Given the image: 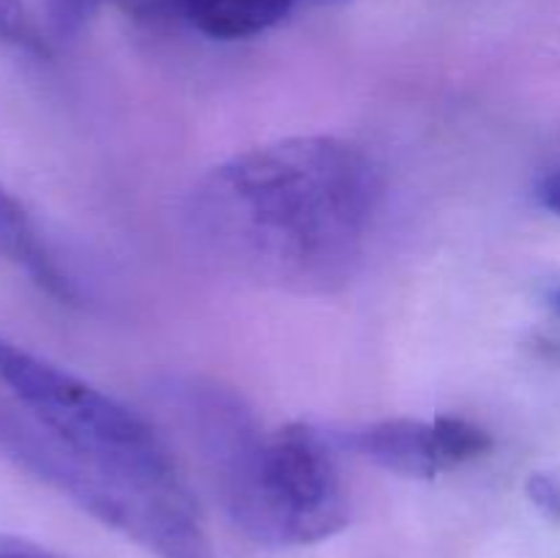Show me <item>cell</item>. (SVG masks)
Listing matches in <instances>:
<instances>
[{"label": "cell", "instance_id": "obj_1", "mask_svg": "<svg viewBox=\"0 0 560 558\" xmlns=\"http://www.w3.org/2000/svg\"><path fill=\"white\" fill-rule=\"evenodd\" d=\"M381 173L355 142L288 137L235 153L197 181L186 206L217 268L293 295L342 290L364 260Z\"/></svg>", "mask_w": 560, "mask_h": 558}, {"label": "cell", "instance_id": "obj_2", "mask_svg": "<svg viewBox=\"0 0 560 558\" xmlns=\"http://www.w3.org/2000/svg\"><path fill=\"white\" fill-rule=\"evenodd\" d=\"M235 528L266 547H306L350 523L331 443L304 421L266 432L255 416L224 425L200 452Z\"/></svg>", "mask_w": 560, "mask_h": 558}, {"label": "cell", "instance_id": "obj_3", "mask_svg": "<svg viewBox=\"0 0 560 558\" xmlns=\"http://www.w3.org/2000/svg\"><path fill=\"white\" fill-rule=\"evenodd\" d=\"M0 386L36 425L104 474L151 496L195 501L164 438L93 383L0 337Z\"/></svg>", "mask_w": 560, "mask_h": 558}, {"label": "cell", "instance_id": "obj_4", "mask_svg": "<svg viewBox=\"0 0 560 558\" xmlns=\"http://www.w3.org/2000/svg\"><path fill=\"white\" fill-rule=\"evenodd\" d=\"M0 457L151 556L217 558L197 501H170L104 474L49 435L14 399L11 405L0 399Z\"/></svg>", "mask_w": 560, "mask_h": 558}, {"label": "cell", "instance_id": "obj_5", "mask_svg": "<svg viewBox=\"0 0 560 558\" xmlns=\"http://www.w3.org/2000/svg\"><path fill=\"white\" fill-rule=\"evenodd\" d=\"M339 441L370 463L410 479H432L463 468L492 449L490 432L459 416L372 421L345 432Z\"/></svg>", "mask_w": 560, "mask_h": 558}, {"label": "cell", "instance_id": "obj_6", "mask_svg": "<svg viewBox=\"0 0 560 558\" xmlns=\"http://www.w3.org/2000/svg\"><path fill=\"white\" fill-rule=\"evenodd\" d=\"M0 260H9L31 274L49 293L69 299L71 282L60 266L55 263L52 252L44 244L36 222L27 208L0 184Z\"/></svg>", "mask_w": 560, "mask_h": 558}, {"label": "cell", "instance_id": "obj_7", "mask_svg": "<svg viewBox=\"0 0 560 558\" xmlns=\"http://www.w3.org/2000/svg\"><path fill=\"white\" fill-rule=\"evenodd\" d=\"M301 0H180V20L208 38L235 42L279 25Z\"/></svg>", "mask_w": 560, "mask_h": 558}, {"label": "cell", "instance_id": "obj_8", "mask_svg": "<svg viewBox=\"0 0 560 558\" xmlns=\"http://www.w3.org/2000/svg\"><path fill=\"white\" fill-rule=\"evenodd\" d=\"M0 44L31 55H47V33L42 31L25 0H0Z\"/></svg>", "mask_w": 560, "mask_h": 558}, {"label": "cell", "instance_id": "obj_9", "mask_svg": "<svg viewBox=\"0 0 560 558\" xmlns=\"http://www.w3.org/2000/svg\"><path fill=\"white\" fill-rule=\"evenodd\" d=\"M104 3L109 0H44L49 33L58 38L77 36Z\"/></svg>", "mask_w": 560, "mask_h": 558}, {"label": "cell", "instance_id": "obj_10", "mask_svg": "<svg viewBox=\"0 0 560 558\" xmlns=\"http://www.w3.org/2000/svg\"><path fill=\"white\" fill-rule=\"evenodd\" d=\"M120 5L126 14L148 22H170L180 20V0H109Z\"/></svg>", "mask_w": 560, "mask_h": 558}, {"label": "cell", "instance_id": "obj_11", "mask_svg": "<svg viewBox=\"0 0 560 558\" xmlns=\"http://www.w3.org/2000/svg\"><path fill=\"white\" fill-rule=\"evenodd\" d=\"M528 496L547 518L560 520V481L550 474H536L528 481Z\"/></svg>", "mask_w": 560, "mask_h": 558}, {"label": "cell", "instance_id": "obj_12", "mask_svg": "<svg viewBox=\"0 0 560 558\" xmlns=\"http://www.w3.org/2000/svg\"><path fill=\"white\" fill-rule=\"evenodd\" d=\"M0 558H69L58 550L38 545V542L22 539V536L0 534Z\"/></svg>", "mask_w": 560, "mask_h": 558}, {"label": "cell", "instance_id": "obj_13", "mask_svg": "<svg viewBox=\"0 0 560 558\" xmlns=\"http://www.w3.org/2000/svg\"><path fill=\"white\" fill-rule=\"evenodd\" d=\"M536 197H539V202L547 211L560 217V170L541 175L539 184H536Z\"/></svg>", "mask_w": 560, "mask_h": 558}, {"label": "cell", "instance_id": "obj_14", "mask_svg": "<svg viewBox=\"0 0 560 558\" xmlns=\"http://www.w3.org/2000/svg\"><path fill=\"white\" fill-rule=\"evenodd\" d=\"M547 301H550L552 310L560 315V284H550V288H547Z\"/></svg>", "mask_w": 560, "mask_h": 558}, {"label": "cell", "instance_id": "obj_15", "mask_svg": "<svg viewBox=\"0 0 560 558\" xmlns=\"http://www.w3.org/2000/svg\"><path fill=\"white\" fill-rule=\"evenodd\" d=\"M301 3H310V5H342L348 0H301Z\"/></svg>", "mask_w": 560, "mask_h": 558}]
</instances>
